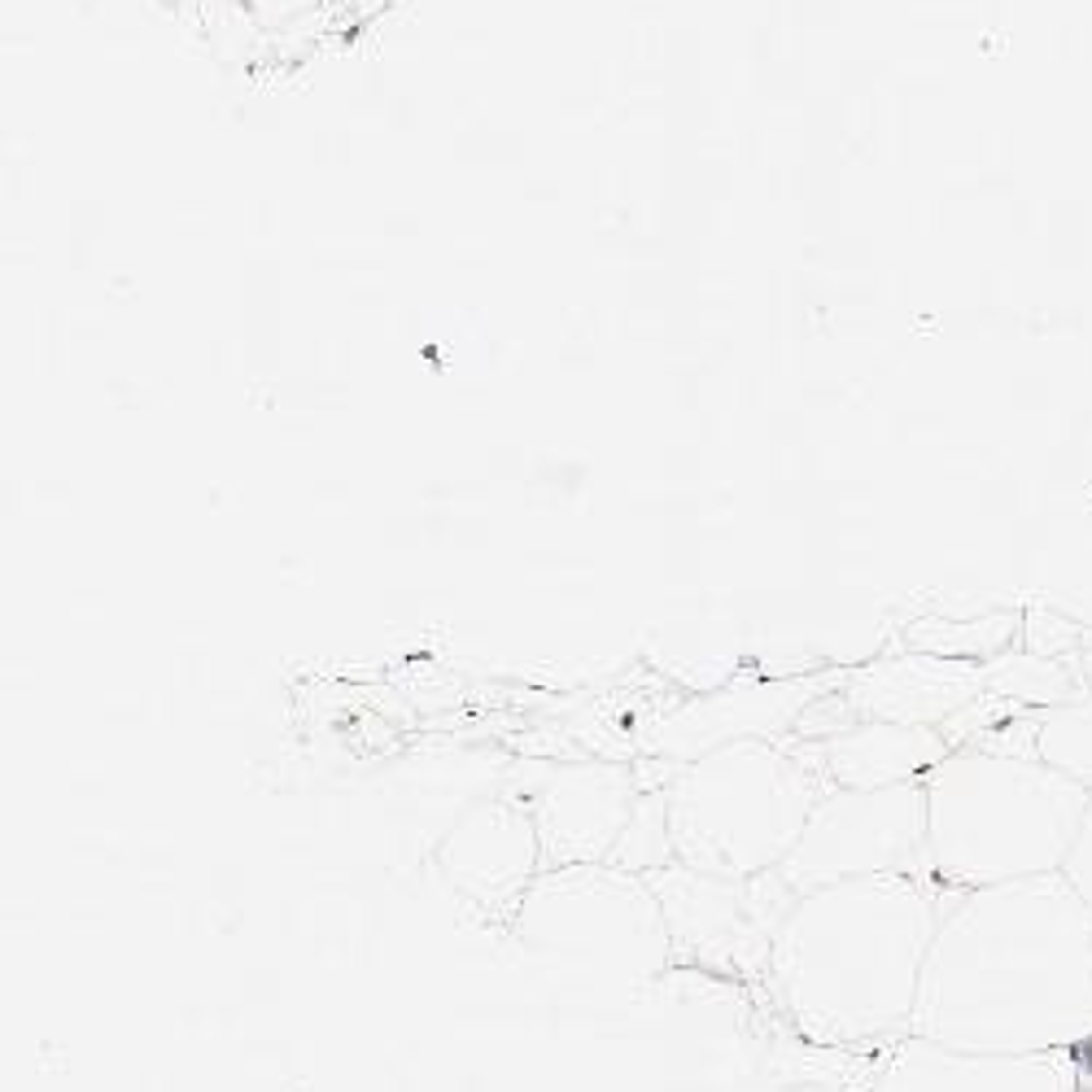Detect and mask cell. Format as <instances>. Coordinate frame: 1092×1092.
Segmentation results:
<instances>
[{
  "label": "cell",
  "instance_id": "cell-1",
  "mask_svg": "<svg viewBox=\"0 0 1092 1092\" xmlns=\"http://www.w3.org/2000/svg\"><path fill=\"white\" fill-rule=\"evenodd\" d=\"M909 1035L965 1053H1075L1092 1040V909L1062 870L974 887L948 909Z\"/></svg>",
  "mask_w": 1092,
  "mask_h": 1092
},
{
  "label": "cell",
  "instance_id": "cell-2",
  "mask_svg": "<svg viewBox=\"0 0 1092 1092\" xmlns=\"http://www.w3.org/2000/svg\"><path fill=\"white\" fill-rule=\"evenodd\" d=\"M962 895L931 870L796 895L774 931L765 974L800 1035L835 1049L905 1040L931 940Z\"/></svg>",
  "mask_w": 1092,
  "mask_h": 1092
},
{
  "label": "cell",
  "instance_id": "cell-3",
  "mask_svg": "<svg viewBox=\"0 0 1092 1092\" xmlns=\"http://www.w3.org/2000/svg\"><path fill=\"white\" fill-rule=\"evenodd\" d=\"M926 787V870L974 887L1057 874L1071 856L1092 791L1040 756L953 748Z\"/></svg>",
  "mask_w": 1092,
  "mask_h": 1092
},
{
  "label": "cell",
  "instance_id": "cell-4",
  "mask_svg": "<svg viewBox=\"0 0 1092 1092\" xmlns=\"http://www.w3.org/2000/svg\"><path fill=\"white\" fill-rule=\"evenodd\" d=\"M835 791L808 738H743L686 760L669 787L673 861L730 883H752L787 861L808 817Z\"/></svg>",
  "mask_w": 1092,
  "mask_h": 1092
},
{
  "label": "cell",
  "instance_id": "cell-5",
  "mask_svg": "<svg viewBox=\"0 0 1092 1092\" xmlns=\"http://www.w3.org/2000/svg\"><path fill=\"white\" fill-rule=\"evenodd\" d=\"M926 870V787H835L813 808L804 835L774 870L791 895L848 878Z\"/></svg>",
  "mask_w": 1092,
  "mask_h": 1092
},
{
  "label": "cell",
  "instance_id": "cell-6",
  "mask_svg": "<svg viewBox=\"0 0 1092 1092\" xmlns=\"http://www.w3.org/2000/svg\"><path fill=\"white\" fill-rule=\"evenodd\" d=\"M521 926L538 948H564L594 962H616L630 970L634 953L664 948V909L656 887L620 878L599 866H564L529 887L521 900Z\"/></svg>",
  "mask_w": 1092,
  "mask_h": 1092
},
{
  "label": "cell",
  "instance_id": "cell-7",
  "mask_svg": "<svg viewBox=\"0 0 1092 1092\" xmlns=\"http://www.w3.org/2000/svg\"><path fill=\"white\" fill-rule=\"evenodd\" d=\"M835 686V678H748L695 699L651 734V752L669 760H699L743 738H782L796 730L804 709Z\"/></svg>",
  "mask_w": 1092,
  "mask_h": 1092
},
{
  "label": "cell",
  "instance_id": "cell-8",
  "mask_svg": "<svg viewBox=\"0 0 1092 1092\" xmlns=\"http://www.w3.org/2000/svg\"><path fill=\"white\" fill-rule=\"evenodd\" d=\"M856 721H895V726H935L944 730L957 712L987 695L984 664L974 660L935 656V651H905L883 656L866 669L839 682Z\"/></svg>",
  "mask_w": 1092,
  "mask_h": 1092
},
{
  "label": "cell",
  "instance_id": "cell-9",
  "mask_svg": "<svg viewBox=\"0 0 1092 1092\" xmlns=\"http://www.w3.org/2000/svg\"><path fill=\"white\" fill-rule=\"evenodd\" d=\"M634 808H639L634 804V782L625 769L577 765L555 769L529 813L533 826H538L542 856L555 870H564L612 861L620 835L634 822Z\"/></svg>",
  "mask_w": 1092,
  "mask_h": 1092
},
{
  "label": "cell",
  "instance_id": "cell-10",
  "mask_svg": "<svg viewBox=\"0 0 1092 1092\" xmlns=\"http://www.w3.org/2000/svg\"><path fill=\"white\" fill-rule=\"evenodd\" d=\"M878 1092H1080L1075 1053H965L905 1035Z\"/></svg>",
  "mask_w": 1092,
  "mask_h": 1092
},
{
  "label": "cell",
  "instance_id": "cell-11",
  "mask_svg": "<svg viewBox=\"0 0 1092 1092\" xmlns=\"http://www.w3.org/2000/svg\"><path fill=\"white\" fill-rule=\"evenodd\" d=\"M538 856L542 844L533 813L507 804H481L468 813L442 848L446 870L459 878L463 892L485 900H516L529 887Z\"/></svg>",
  "mask_w": 1092,
  "mask_h": 1092
},
{
  "label": "cell",
  "instance_id": "cell-12",
  "mask_svg": "<svg viewBox=\"0 0 1092 1092\" xmlns=\"http://www.w3.org/2000/svg\"><path fill=\"white\" fill-rule=\"evenodd\" d=\"M835 787H895L922 782L935 765H944L953 743L935 726H895V721H856L844 734L817 743Z\"/></svg>",
  "mask_w": 1092,
  "mask_h": 1092
},
{
  "label": "cell",
  "instance_id": "cell-13",
  "mask_svg": "<svg viewBox=\"0 0 1092 1092\" xmlns=\"http://www.w3.org/2000/svg\"><path fill=\"white\" fill-rule=\"evenodd\" d=\"M987 695L1018 704V709H1066L1075 699H1083L1092 690L1088 673H1083L1080 656H1040V651H1001L984 664Z\"/></svg>",
  "mask_w": 1092,
  "mask_h": 1092
},
{
  "label": "cell",
  "instance_id": "cell-14",
  "mask_svg": "<svg viewBox=\"0 0 1092 1092\" xmlns=\"http://www.w3.org/2000/svg\"><path fill=\"white\" fill-rule=\"evenodd\" d=\"M1035 752L1044 765L1062 769L1080 787L1092 791V690L1066 709H1049L1040 717Z\"/></svg>",
  "mask_w": 1092,
  "mask_h": 1092
},
{
  "label": "cell",
  "instance_id": "cell-15",
  "mask_svg": "<svg viewBox=\"0 0 1092 1092\" xmlns=\"http://www.w3.org/2000/svg\"><path fill=\"white\" fill-rule=\"evenodd\" d=\"M1066 883L1080 892V900L1092 909V800H1088V813H1083L1080 822V835H1075L1071 844V856H1066V866H1062Z\"/></svg>",
  "mask_w": 1092,
  "mask_h": 1092
},
{
  "label": "cell",
  "instance_id": "cell-16",
  "mask_svg": "<svg viewBox=\"0 0 1092 1092\" xmlns=\"http://www.w3.org/2000/svg\"><path fill=\"white\" fill-rule=\"evenodd\" d=\"M315 5H319V0H249V10H254L258 27H267V31L289 27V22L306 18Z\"/></svg>",
  "mask_w": 1092,
  "mask_h": 1092
},
{
  "label": "cell",
  "instance_id": "cell-17",
  "mask_svg": "<svg viewBox=\"0 0 1092 1092\" xmlns=\"http://www.w3.org/2000/svg\"><path fill=\"white\" fill-rule=\"evenodd\" d=\"M1075 1062H1080V1088H1092V1040L1075 1049Z\"/></svg>",
  "mask_w": 1092,
  "mask_h": 1092
},
{
  "label": "cell",
  "instance_id": "cell-18",
  "mask_svg": "<svg viewBox=\"0 0 1092 1092\" xmlns=\"http://www.w3.org/2000/svg\"><path fill=\"white\" fill-rule=\"evenodd\" d=\"M1080 664H1083V673H1088V682H1092V639H1088V647L1080 651Z\"/></svg>",
  "mask_w": 1092,
  "mask_h": 1092
}]
</instances>
